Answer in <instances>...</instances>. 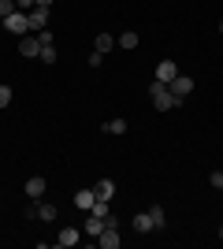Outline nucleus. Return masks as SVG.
<instances>
[{"instance_id": "obj_14", "label": "nucleus", "mask_w": 223, "mask_h": 249, "mask_svg": "<svg viewBox=\"0 0 223 249\" xmlns=\"http://www.w3.org/2000/svg\"><path fill=\"white\" fill-rule=\"evenodd\" d=\"M34 205H37V219H45V223H52V219H56V212H60V208H56V205H49V201H34Z\"/></svg>"}, {"instance_id": "obj_10", "label": "nucleus", "mask_w": 223, "mask_h": 249, "mask_svg": "<svg viewBox=\"0 0 223 249\" xmlns=\"http://www.w3.org/2000/svg\"><path fill=\"white\" fill-rule=\"evenodd\" d=\"M26 197H30V201H41V197H45V178H41V175L26 178Z\"/></svg>"}, {"instance_id": "obj_4", "label": "nucleus", "mask_w": 223, "mask_h": 249, "mask_svg": "<svg viewBox=\"0 0 223 249\" xmlns=\"http://www.w3.org/2000/svg\"><path fill=\"white\" fill-rule=\"evenodd\" d=\"M168 89H171V93H175V97H182V101H186V97L193 93V78H190V74H175Z\"/></svg>"}, {"instance_id": "obj_11", "label": "nucleus", "mask_w": 223, "mask_h": 249, "mask_svg": "<svg viewBox=\"0 0 223 249\" xmlns=\"http://www.w3.org/2000/svg\"><path fill=\"white\" fill-rule=\"evenodd\" d=\"M82 231L89 234V238H97V234L104 231V219H101V216H93V212H86V223H82Z\"/></svg>"}, {"instance_id": "obj_13", "label": "nucleus", "mask_w": 223, "mask_h": 249, "mask_svg": "<svg viewBox=\"0 0 223 249\" xmlns=\"http://www.w3.org/2000/svg\"><path fill=\"white\" fill-rule=\"evenodd\" d=\"M134 231H138V234H149V231H156V227H153V216H149V208L134 216Z\"/></svg>"}, {"instance_id": "obj_19", "label": "nucleus", "mask_w": 223, "mask_h": 249, "mask_svg": "<svg viewBox=\"0 0 223 249\" xmlns=\"http://www.w3.org/2000/svg\"><path fill=\"white\" fill-rule=\"evenodd\" d=\"M89 212H93V216H101V219H104V216H112V205H108V201H101V197H97V205L89 208Z\"/></svg>"}, {"instance_id": "obj_3", "label": "nucleus", "mask_w": 223, "mask_h": 249, "mask_svg": "<svg viewBox=\"0 0 223 249\" xmlns=\"http://www.w3.org/2000/svg\"><path fill=\"white\" fill-rule=\"evenodd\" d=\"M19 56H26V60H37V56H41L37 34H22V37H19Z\"/></svg>"}, {"instance_id": "obj_16", "label": "nucleus", "mask_w": 223, "mask_h": 249, "mask_svg": "<svg viewBox=\"0 0 223 249\" xmlns=\"http://www.w3.org/2000/svg\"><path fill=\"white\" fill-rule=\"evenodd\" d=\"M112 45H116V37H112V34H97V37H93V49L104 52V56L112 52Z\"/></svg>"}, {"instance_id": "obj_1", "label": "nucleus", "mask_w": 223, "mask_h": 249, "mask_svg": "<svg viewBox=\"0 0 223 249\" xmlns=\"http://www.w3.org/2000/svg\"><path fill=\"white\" fill-rule=\"evenodd\" d=\"M149 97H153V108H156V112H171V108H179V104H182V97H175L168 86L156 82V78L149 82Z\"/></svg>"}, {"instance_id": "obj_20", "label": "nucleus", "mask_w": 223, "mask_h": 249, "mask_svg": "<svg viewBox=\"0 0 223 249\" xmlns=\"http://www.w3.org/2000/svg\"><path fill=\"white\" fill-rule=\"evenodd\" d=\"M41 63H56V45H41V56H37Z\"/></svg>"}, {"instance_id": "obj_15", "label": "nucleus", "mask_w": 223, "mask_h": 249, "mask_svg": "<svg viewBox=\"0 0 223 249\" xmlns=\"http://www.w3.org/2000/svg\"><path fill=\"white\" fill-rule=\"evenodd\" d=\"M149 216H153V227H156V231L168 227V212H164L160 205H149Z\"/></svg>"}, {"instance_id": "obj_8", "label": "nucleus", "mask_w": 223, "mask_h": 249, "mask_svg": "<svg viewBox=\"0 0 223 249\" xmlns=\"http://www.w3.org/2000/svg\"><path fill=\"white\" fill-rule=\"evenodd\" d=\"M179 74V67H175V60H160L156 63V82H164V86H171V78Z\"/></svg>"}, {"instance_id": "obj_6", "label": "nucleus", "mask_w": 223, "mask_h": 249, "mask_svg": "<svg viewBox=\"0 0 223 249\" xmlns=\"http://www.w3.org/2000/svg\"><path fill=\"white\" fill-rule=\"evenodd\" d=\"M119 242H123L119 238V227H104L101 234H97V246L101 249H119Z\"/></svg>"}, {"instance_id": "obj_12", "label": "nucleus", "mask_w": 223, "mask_h": 249, "mask_svg": "<svg viewBox=\"0 0 223 249\" xmlns=\"http://www.w3.org/2000/svg\"><path fill=\"white\" fill-rule=\"evenodd\" d=\"M93 194L101 201H112V197H116V182H112V178H101V182L93 186Z\"/></svg>"}, {"instance_id": "obj_30", "label": "nucleus", "mask_w": 223, "mask_h": 249, "mask_svg": "<svg viewBox=\"0 0 223 249\" xmlns=\"http://www.w3.org/2000/svg\"><path fill=\"white\" fill-rule=\"evenodd\" d=\"M0 30H4V22H0Z\"/></svg>"}, {"instance_id": "obj_23", "label": "nucleus", "mask_w": 223, "mask_h": 249, "mask_svg": "<svg viewBox=\"0 0 223 249\" xmlns=\"http://www.w3.org/2000/svg\"><path fill=\"white\" fill-rule=\"evenodd\" d=\"M8 104H11V86L0 82V108H8Z\"/></svg>"}, {"instance_id": "obj_18", "label": "nucleus", "mask_w": 223, "mask_h": 249, "mask_svg": "<svg viewBox=\"0 0 223 249\" xmlns=\"http://www.w3.org/2000/svg\"><path fill=\"white\" fill-rule=\"evenodd\" d=\"M101 130H104V134H127V119H108Z\"/></svg>"}, {"instance_id": "obj_27", "label": "nucleus", "mask_w": 223, "mask_h": 249, "mask_svg": "<svg viewBox=\"0 0 223 249\" xmlns=\"http://www.w3.org/2000/svg\"><path fill=\"white\" fill-rule=\"evenodd\" d=\"M37 4H41V8H52V0H37Z\"/></svg>"}, {"instance_id": "obj_7", "label": "nucleus", "mask_w": 223, "mask_h": 249, "mask_svg": "<svg viewBox=\"0 0 223 249\" xmlns=\"http://www.w3.org/2000/svg\"><path fill=\"white\" fill-rule=\"evenodd\" d=\"M78 242H82V231H78V227H64L60 234H56V246H64V249L78 246Z\"/></svg>"}, {"instance_id": "obj_9", "label": "nucleus", "mask_w": 223, "mask_h": 249, "mask_svg": "<svg viewBox=\"0 0 223 249\" xmlns=\"http://www.w3.org/2000/svg\"><path fill=\"white\" fill-rule=\"evenodd\" d=\"M93 205H97V194H93V186H89V190H78V194H74V208H78V212H89Z\"/></svg>"}, {"instance_id": "obj_22", "label": "nucleus", "mask_w": 223, "mask_h": 249, "mask_svg": "<svg viewBox=\"0 0 223 249\" xmlns=\"http://www.w3.org/2000/svg\"><path fill=\"white\" fill-rule=\"evenodd\" d=\"M86 63H89V67H101V63H104V52H89V56H86Z\"/></svg>"}, {"instance_id": "obj_2", "label": "nucleus", "mask_w": 223, "mask_h": 249, "mask_svg": "<svg viewBox=\"0 0 223 249\" xmlns=\"http://www.w3.org/2000/svg\"><path fill=\"white\" fill-rule=\"evenodd\" d=\"M4 22V30H11L15 37H22V34H30V19H26V11H11L8 19H0Z\"/></svg>"}, {"instance_id": "obj_24", "label": "nucleus", "mask_w": 223, "mask_h": 249, "mask_svg": "<svg viewBox=\"0 0 223 249\" xmlns=\"http://www.w3.org/2000/svg\"><path fill=\"white\" fill-rule=\"evenodd\" d=\"M22 219H37V205H34V201L22 208Z\"/></svg>"}, {"instance_id": "obj_29", "label": "nucleus", "mask_w": 223, "mask_h": 249, "mask_svg": "<svg viewBox=\"0 0 223 249\" xmlns=\"http://www.w3.org/2000/svg\"><path fill=\"white\" fill-rule=\"evenodd\" d=\"M220 34H223V22H220Z\"/></svg>"}, {"instance_id": "obj_21", "label": "nucleus", "mask_w": 223, "mask_h": 249, "mask_svg": "<svg viewBox=\"0 0 223 249\" xmlns=\"http://www.w3.org/2000/svg\"><path fill=\"white\" fill-rule=\"evenodd\" d=\"M11 11H19V8H15V0H0V19H8Z\"/></svg>"}, {"instance_id": "obj_17", "label": "nucleus", "mask_w": 223, "mask_h": 249, "mask_svg": "<svg viewBox=\"0 0 223 249\" xmlns=\"http://www.w3.org/2000/svg\"><path fill=\"white\" fill-rule=\"evenodd\" d=\"M116 45H119V49H138V34H134V30H123L116 37Z\"/></svg>"}, {"instance_id": "obj_5", "label": "nucleus", "mask_w": 223, "mask_h": 249, "mask_svg": "<svg viewBox=\"0 0 223 249\" xmlns=\"http://www.w3.org/2000/svg\"><path fill=\"white\" fill-rule=\"evenodd\" d=\"M26 19H30V30L34 34H37V30H49V8H41V4L26 11Z\"/></svg>"}, {"instance_id": "obj_25", "label": "nucleus", "mask_w": 223, "mask_h": 249, "mask_svg": "<svg viewBox=\"0 0 223 249\" xmlns=\"http://www.w3.org/2000/svg\"><path fill=\"white\" fill-rule=\"evenodd\" d=\"M208 182H212L216 190H223V171H212V175H208Z\"/></svg>"}, {"instance_id": "obj_26", "label": "nucleus", "mask_w": 223, "mask_h": 249, "mask_svg": "<svg viewBox=\"0 0 223 249\" xmlns=\"http://www.w3.org/2000/svg\"><path fill=\"white\" fill-rule=\"evenodd\" d=\"M15 8H19V11H30V8H37V0H15Z\"/></svg>"}, {"instance_id": "obj_28", "label": "nucleus", "mask_w": 223, "mask_h": 249, "mask_svg": "<svg viewBox=\"0 0 223 249\" xmlns=\"http://www.w3.org/2000/svg\"><path fill=\"white\" fill-rule=\"evenodd\" d=\"M220 242H223V227H220Z\"/></svg>"}]
</instances>
